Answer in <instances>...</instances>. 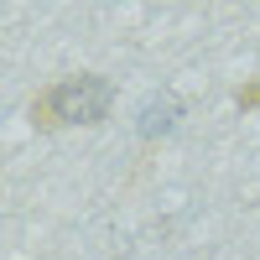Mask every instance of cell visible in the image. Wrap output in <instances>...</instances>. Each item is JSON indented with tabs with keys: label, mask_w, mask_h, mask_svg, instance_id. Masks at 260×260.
<instances>
[{
	"label": "cell",
	"mask_w": 260,
	"mask_h": 260,
	"mask_svg": "<svg viewBox=\"0 0 260 260\" xmlns=\"http://www.w3.org/2000/svg\"><path fill=\"white\" fill-rule=\"evenodd\" d=\"M234 104H240V110H260V83H250V89H240V94H234Z\"/></svg>",
	"instance_id": "cell-3"
},
{
	"label": "cell",
	"mask_w": 260,
	"mask_h": 260,
	"mask_svg": "<svg viewBox=\"0 0 260 260\" xmlns=\"http://www.w3.org/2000/svg\"><path fill=\"white\" fill-rule=\"evenodd\" d=\"M177 120H182V99H177V94H151V99L141 104V115H136V130H141V141H156V136H167Z\"/></svg>",
	"instance_id": "cell-2"
},
{
	"label": "cell",
	"mask_w": 260,
	"mask_h": 260,
	"mask_svg": "<svg viewBox=\"0 0 260 260\" xmlns=\"http://www.w3.org/2000/svg\"><path fill=\"white\" fill-rule=\"evenodd\" d=\"M115 104V83L104 73H68L52 89L31 99V125L37 130H62V125H99Z\"/></svg>",
	"instance_id": "cell-1"
}]
</instances>
